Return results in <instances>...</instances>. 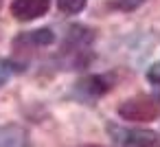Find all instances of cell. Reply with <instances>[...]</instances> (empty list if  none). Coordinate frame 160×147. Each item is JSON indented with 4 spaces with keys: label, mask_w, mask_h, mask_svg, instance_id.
<instances>
[{
    "label": "cell",
    "mask_w": 160,
    "mask_h": 147,
    "mask_svg": "<svg viewBox=\"0 0 160 147\" xmlns=\"http://www.w3.org/2000/svg\"><path fill=\"white\" fill-rule=\"evenodd\" d=\"M51 9V0H13L11 3V16L20 22H31L35 18L46 16Z\"/></svg>",
    "instance_id": "5"
},
{
    "label": "cell",
    "mask_w": 160,
    "mask_h": 147,
    "mask_svg": "<svg viewBox=\"0 0 160 147\" xmlns=\"http://www.w3.org/2000/svg\"><path fill=\"white\" fill-rule=\"evenodd\" d=\"M92 40H94V33L86 27H70L68 29V35H66V42L62 46V57L66 59V66L75 68V66H86L88 64V51L92 46Z\"/></svg>",
    "instance_id": "1"
},
{
    "label": "cell",
    "mask_w": 160,
    "mask_h": 147,
    "mask_svg": "<svg viewBox=\"0 0 160 147\" xmlns=\"http://www.w3.org/2000/svg\"><path fill=\"white\" fill-rule=\"evenodd\" d=\"M142 3H145V0H114V7L121 9V11H134Z\"/></svg>",
    "instance_id": "11"
},
{
    "label": "cell",
    "mask_w": 160,
    "mask_h": 147,
    "mask_svg": "<svg viewBox=\"0 0 160 147\" xmlns=\"http://www.w3.org/2000/svg\"><path fill=\"white\" fill-rule=\"evenodd\" d=\"M2 3H5V0H0V5H2Z\"/></svg>",
    "instance_id": "12"
},
{
    "label": "cell",
    "mask_w": 160,
    "mask_h": 147,
    "mask_svg": "<svg viewBox=\"0 0 160 147\" xmlns=\"http://www.w3.org/2000/svg\"><path fill=\"white\" fill-rule=\"evenodd\" d=\"M13 64L11 62H7V59H0V86H5L7 81H9V77L13 75Z\"/></svg>",
    "instance_id": "10"
},
{
    "label": "cell",
    "mask_w": 160,
    "mask_h": 147,
    "mask_svg": "<svg viewBox=\"0 0 160 147\" xmlns=\"http://www.w3.org/2000/svg\"><path fill=\"white\" fill-rule=\"evenodd\" d=\"M53 40H55V33L51 31V29H38V31H29V33H22L20 38H16V46H29V48H33V46H48V44H53Z\"/></svg>",
    "instance_id": "7"
},
{
    "label": "cell",
    "mask_w": 160,
    "mask_h": 147,
    "mask_svg": "<svg viewBox=\"0 0 160 147\" xmlns=\"http://www.w3.org/2000/svg\"><path fill=\"white\" fill-rule=\"evenodd\" d=\"M147 79H149V84L153 86L156 97L160 99V62H158V64H153V66L147 70Z\"/></svg>",
    "instance_id": "9"
},
{
    "label": "cell",
    "mask_w": 160,
    "mask_h": 147,
    "mask_svg": "<svg viewBox=\"0 0 160 147\" xmlns=\"http://www.w3.org/2000/svg\"><path fill=\"white\" fill-rule=\"evenodd\" d=\"M0 147H29V134L20 125L0 127Z\"/></svg>",
    "instance_id": "6"
},
{
    "label": "cell",
    "mask_w": 160,
    "mask_h": 147,
    "mask_svg": "<svg viewBox=\"0 0 160 147\" xmlns=\"http://www.w3.org/2000/svg\"><path fill=\"white\" fill-rule=\"evenodd\" d=\"M110 138L118 147H160V138L151 129L142 127H123V125H108Z\"/></svg>",
    "instance_id": "2"
},
{
    "label": "cell",
    "mask_w": 160,
    "mask_h": 147,
    "mask_svg": "<svg viewBox=\"0 0 160 147\" xmlns=\"http://www.w3.org/2000/svg\"><path fill=\"white\" fill-rule=\"evenodd\" d=\"M160 108L156 103V99L151 97H145V94H138V97H132L127 101H123L118 105V116L125 119V121H153L158 116Z\"/></svg>",
    "instance_id": "3"
},
{
    "label": "cell",
    "mask_w": 160,
    "mask_h": 147,
    "mask_svg": "<svg viewBox=\"0 0 160 147\" xmlns=\"http://www.w3.org/2000/svg\"><path fill=\"white\" fill-rule=\"evenodd\" d=\"M112 88V79L105 77V75H90L81 81H77L75 86V94L83 101H92V99H99L101 94H105L108 90Z\"/></svg>",
    "instance_id": "4"
},
{
    "label": "cell",
    "mask_w": 160,
    "mask_h": 147,
    "mask_svg": "<svg viewBox=\"0 0 160 147\" xmlns=\"http://www.w3.org/2000/svg\"><path fill=\"white\" fill-rule=\"evenodd\" d=\"M88 0H57V7L64 11V13H79L83 7H86Z\"/></svg>",
    "instance_id": "8"
}]
</instances>
